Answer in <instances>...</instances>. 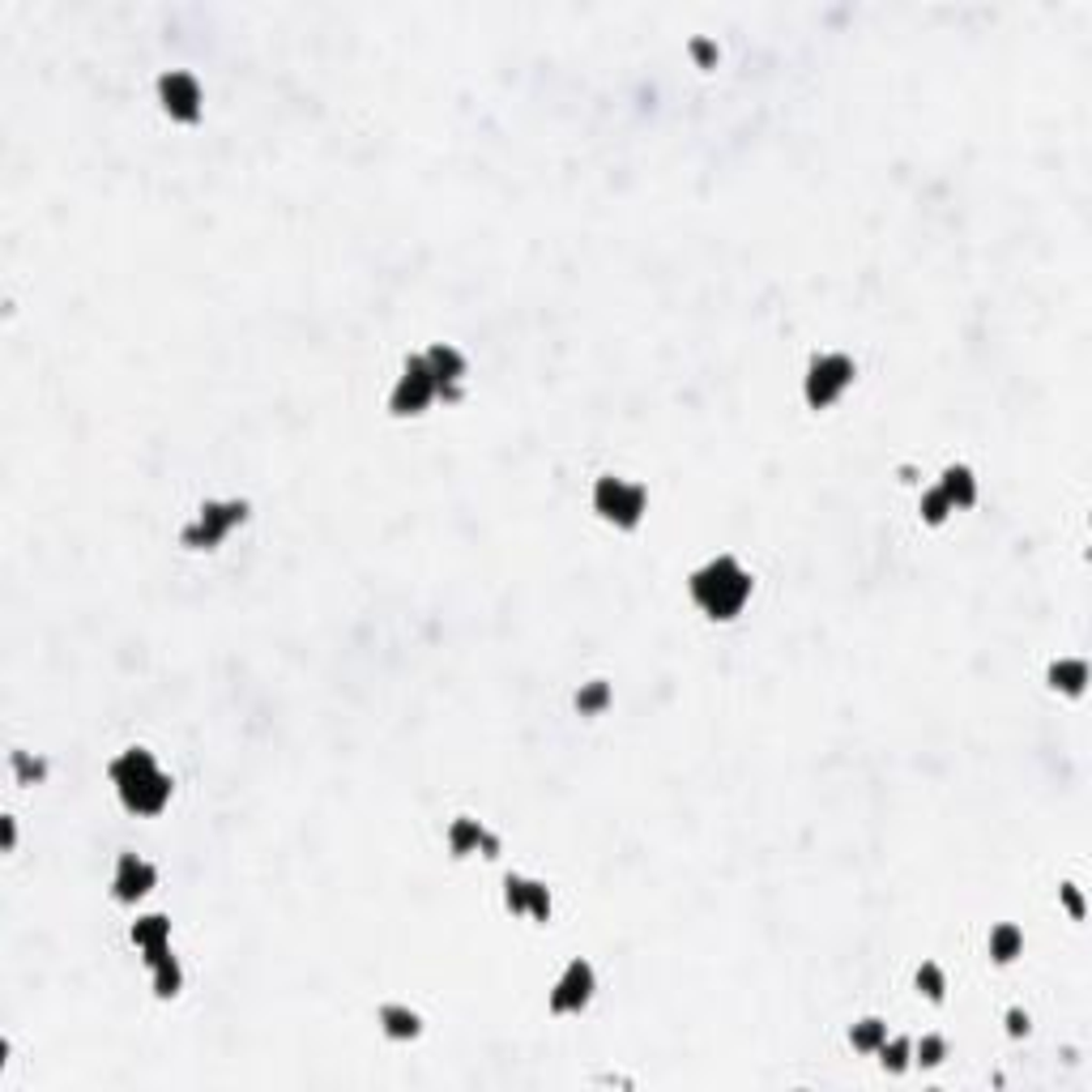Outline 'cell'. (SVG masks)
Returning a JSON list of instances; mask_svg holds the SVG:
<instances>
[{
    "label": "cell",
    "mask_w": 1092,
    "mask_h": 1092,
    "mask_svg": "<svg viewBox=\"0 0 1092 1092\" xmlns=\"http://www.w3.org/2000/svg\"><path fill=\"white\" fill-rule=\"evenodd\" d=\"M112 786L133 815H158L171 802V777L158 769V759L146 747H129L112 759Z\"/></svg>",
    "instance_id": "1"
},
{
    "label": "cell",
    "mask_w": 1092,
    "mask_h": 1092,
    "mask_svg": "<svg viewBox=\"0 0 1092 1092\" xmlns=\"http://www.w3.org/2000/svg\"><path fill=\"white\" fill-rule=\"evenodd\" d=\"M691 602L709 614V620H734L751 597V572L734 560V555H717L705 568L691 572Z\"/></svg>",
    "instance_id": "2"
},
{
    "label": "cell",
    "mask_w": 1092,
    "mask_h": 1092,
    "mask_svg": "<svg viewBox=\"0 0 1092 1092\" xmlns=\"http://www.w3.org/2000/svg\"><path fill=\"white\" fill-rule=\"evenodd\" d=\"M593 508L597 517L610 521L614 529H636L641 517L649 512V496L641 483H628V479H614V474H602L593 483Z\"/></svg>",
    "instance_id": "3"
},
{
    "label": "cell",
    "mask_w": 1092,
    "mask_h": 1092,
    "mask_svg": "<svg viewBox=\"0 0 1092 1092\" xmlns=\"http://www.w3.org/2000/svg\"><path fill=\"white\" fill-rule=\"evenodd\" d=\"M850 384H854V359L841 355V350H828V355H815L807 363L802 393H807V406L811 410H823V406H832Z\"/></svg>",
    "instance_id": "4"
},
{
    "label": "cell",
    "mask_w": 1092,
    "mask_h": 1092,
    "mask_svg": "<svg viewBox=\"0 0 1092 1092\" xmlns=\"http://www.w3.org/2000/svg\"><path fill=\"white\" fill-rule=\"evenodd\" d=\"M248 521V504L243 500H214V504H205L201 512H197V521L193 525H184V533H179V542L184 547H218L226 533H231L235 525H243Z\"/></svg>",
    "instance_id": "5"
},
{
    "label": "cell",
    "mask_w": 1092,
    "mask_h": 1092,
    "mask_svg": "<svg viewBox=\"0 0 1092 1092\" xmlns=\"http://www.w3.org/2000/svg\"><path fill=\"white\" fill-rule=\"evenodd\" d=\"M440 397V384H436V376H431V367H427V359L423 355H415V359H406V372L397 376V384H393V393H388V410H393V415H423V410L431 406Z\"/></svg>",
    "instance_id": "6"
},
{
    "label": "cell",
    "mask_w": 1092,
    "mask_h": 1092,
    "mask_svg": "<svg viewBox=\"0 0 1092 1092\" xmlns=\"http://www.w3.org/2000/svg\"><path fill=\"white\" fill-rule=\"evenodd\" d=\"M597 991V977H593V964L589 960H572L560 981H555V991H551V1012L555 1016H576V1012H585L589 999Z\"/></svg>",
    "instance_id": "7"
},
{
    "label": "cell",
    "mask_w": 1092,
    "mask_h": 1092,
    "mask_svg": "<svg viewBox=\"0 0 1092 1092\" xmlns=\"http://www.w3.org/2000/svg\"><path fill=\"white\" fill-rule=\"evenodd\" d=\"M158 98H162V112H167L171 120H184V125L201 120V81L189 69L162 73L158 77Z\"/></svg>",
    "instance_id": "8"
},
{
    "label": "cell",
    "mask_w": 1092,
    "mask_h": 1092,
    "mask_svg": "<svg viewBox=\"0 0 1092 1092\" xmlns=\"http://www.w3.org/2000/svg\"><path fill=\"white\" fill-rule=\"evenodd\" d=\"M158 883V871H154V862L146 858H137V854H120L116 858V875H112V896L120 904H137L141 896H146L150 888Z\"/></svg>",
    "instance_id": "9"
},
{
    "label": "cell",
    "mask_w": 1092,
    "mask_h": 1092,
    "mask_svg": "<svg viewBox=\"0 0 1092 1092\" xmlns=\"http://www.w3.org/2000/svg\"><path fill=\"white\" fill-rule=\"evenodd\" d=\"M504 904H508L512 914H529L533 922H547L551 918V892H547V883L525 879V875H508L504 879Z\"/></svg>",
    "instance_id": "10"
},
{
    "label": "cell",
    "mask_w": 1092,
    "mask_h": 1092,
    "mask_svg": "<svg viewBox=\"0 0 1092 1092\" xmlns=\"http://www.w3.org/2000/svg\"><path fill=\"white\" fill-rule=\"evenodd\" d=\"M427 367H431V376H436V384H440V393L444 397H457L461 393V376H465V355L457 346H448V342H436L427 350Z\"/></svg>",
    "instance_id": "11"
},
{
    "label": "cell",
    "mask_w": 1092,
    "mask_h": 1092,
    "mask_svg": "<svg viewBox=\"0 0 1092 1092\" xmlns=\"http://www.w3.org/2000/svg\"><path fill=\"white\" fill-rule=\"evenodd\" d=\"M133 943H137L146 956L167 952V947H171V922L162 918V914H146V918H137V922H133Z\"/></svg>",
    "instance_id": "12"
},
{
    "label": "cell",
    "mask_w": 1092,
    "mask_h": 1092,
    "mask_svg": "<svg viewBox=\"0 0 1092 1092\" xmlns=\"http://www.w3.org/2000/svg\"><path fill=\"white\" fill-rule=\"evenodd\" d=\"M939 491L952 500V508H973L977 504V479H973V469L968 465H947L943 479H939Z\"/></svg>",
    "instance_id": "13"
},
{
    "label": "cell",
    "mask_w": 1092,
    "mask_h": 1092,
    "mask_svg": "<svg viewBox=\"0 0 1092 1092\" xmlns=\"http://www.w3.org/2000/svg\"><path fill=\"white\" fill-rule=\"evenodd\" d=\"M146 968H150V977H154V995H158V999H175V995H179L184 968H179V960L171 956V947H167V952H158V956H146Z\"/></svg>",
    "instance_id": "14"
},
{
    "label": "cell",
    "mask_w": 1092,
    "mask_h": 1092,
    "mask_svg": "<svg viewBox=\"0 0 1092 1092\" xmlns=\"http://www.w3.org/2000/svg\"><path fill=\"white\" fill-rule=\"evenodd\" d=\"M380 1024H384V1033L393 1041H415L423 1033V1016L410 1012V1007H402V1003H384L380 1007Z\"/></svg>",
    "instance_id": "15"
},
{
    "label": "cell",
    "mask_w": 1092,
    "mask_h": 1092,
    "mask_svg": "<svg viewBox=\"0 0 1092 1092\" xmlns=\"http://www.w3.org/2000/svg\"><path fill=\"white\" fill-rule=\"evenodd\" d=\"M1049 687L1063 691V696H1084V687H1088V662H1080V657H1059V662L1049 666Z\"/></svg>",
    "instance_id": "16"
},
{
    "label": "cell",
    "mask_w": 1092,
    "mask_h": 1092,
    "mask_svg": "<svg viewBox=\"0 0 1092 1092\" xmlns=\"http://www.w3.org/2000/svg\"><path fill=\"white\" fill-rule=\"evenodd\" d=\"M487 836H491V832L483 828L479 819H469V815H461V819H452V823H448V850L457 854V858H461V854H474V850H483Z\"/></svg>",
    "instance_id": "17"
},
{
    "label": "cell",
    "mask_w": 1092,
    "mask_h": 1092,
    "mask_svg": "<svg viewBox=\"0 0 1092 1092\" xmlns=\"http://www.w3.org/2000/svg\"><path fill=\"white\" fill-rule=\"evenodd\" d=\"M1024 952V935H1020V926H1012V922H999L995 931H991V956L999 960V964H1007V960H1016Z\"/></svg>",
    "instance_id": "18"
},
{
    "label": "cell",
    "mask_w": 1092,
    "mask_h": 1092,
    "mask_svg": "<svg viewBox=\"0 0 1092 1092\" xmlns=\"http://www.w3.org/2000/svg\"><path fill=\"white\" fill-rule=\"evenodd\" d=\"M850 1041H854V1049H862V1054H879V1045L888 1041V1024L875 1020V1016L858 1020V1024L850 1028Z\"/></svg>",
    "instance_id": "19"
},
{
    "label": "cell",
    "mask_w": 1092,
    "mask_h": 1092,
    "mask_svg": "<svg viewBox=\"0 0 1092 1092\" xmlns=\"http://www.w3.org/2000/svg\"><path fill=\"white\" fill-rule=\"evenodd\" d=\"M606 705H610V683H602V678H593V683H585L581 691H576V709H581L585 717L602 713Z\"/></svg>",
    "instance_id": "20"
},
{
    "label": "cell",
    "mask_w": 1092,
    "mask_h": 1092,
    "mask_svg": "<svg viewBox=\"0 0 1092 1092\" xmlns=\"http://www.w3.org/2000/svg\"><path fill=\"white\" fill-rule=\"evenodd\" d=\"M879 1054H883L879 1063H883V1067H888V1071H892V1076H900V1071H904V1067H909V1054H914V1041H909V1037H892V1041H883V1045H879Z\"/></svg>",
    "instance_id": "21"
},
{
    "label": "cell",
    "mask_w": 1092,
    "mask_h": 1092,
    "mask_svg": "<svg viewBox=\"0 0 1092 1092\" xmlns=\"http://www.w3.org/2000/svg\"><path fill=\"white\" fill-rule=\"evenodd\" d=\"M918 991L931 999V1003H943V995H947V977H943V968H939L935 960H926V964L918 968Z\"/></svg>",
    "instance_id": "22"
},
{
    "label": "cell",
    "mask_w": 1092,
    "mask_h": 1092,
    "mask_svg": "<svg viewBox=\"0 0 1092 1092\" xmlns=\"http://www.w3.org/2000/svg\"><path fill=\"white\" fill-rule=\"evenodd\" d=\"M947 512H956L952 500H947L939 487L926 491V496H922V521H926V525H943V521H947Z\"/></svg>",
    "instance_id": "23"
},
{
    "label": "cell",
    "mask_w": 1092,
    "mask_h": 1092,
    "mask_svg": "<svg viewBox=\"0 0 1092 1092\" xmlns=\"http://www.w3.org/2000/svg\"><path fill=\"white\" fill-rule=\"evenodd\" d=\"M914 1054H918V1063H922V1067H939V1063H943V1054H947V1041L931 1033V1037H922V1041L914 1045Z\"/></svg>",
    "instance_id": "24"
},
{
    "label": "cell",
    "mask_w": 1092,
    "mask_h": 1092,
    "mask_svg": "<svg viewBox=\"0 0 1092 1092\" xmlns=\"http://www.w3.org/2000/svg\"><path fill=\"white\" fill-rule=\"evenodd\" d=\"M13 773H17L22 786H30V781H39V777L48 773V765H44V759H30L26 751H13Z\"/></svg>",
    "instance_id": "25"
},
{
    "label": "cell",
    "mask_w": 1092,
    "mask_h": 1092,
    "mask_svg": "<svg viewBox=\"0 0 1092 1092\" xmlns=\"http://www.w3.org/2000/svg\"><path fill=\"white\" fill-rule=\"evenodd\" d=\"M691 56L700 60V65H713V60H717V48L709 44V39H691Z\"/></svg>",
    "instance_id": "26"
},
{
    "label": "cell",
    "mask_w": 1092,
    "mask_h": 1092,
    "mask_svg": "<svg viewBox=\"0 0 1092 1092\" xmlns=\"http://www.w3.org/2000/svg\"><path fill=\"white\" fill-rule=\"evenodd\" d=\"M1007 1033H1012V1037H1024V1033H1028V1016L1020 1012V1007H1012V1012H1007Z\"/></svg>",
    "instance_id": "27"
},
{
    "label": "cell",
    "mask_w": 1092,
    "mask_h": 1092,
    "mask_svg": "<svg viewBox=\"0 0 1092 1092\" xmlns=\"http://www.w3.org/2000/svg\"><path fill=\"white\" fill-rule=\"evenodd\" d=\"M1063 900H1067V909H1071V914L1084 918V900H1080V888H1076V883H1067V888H1063Z\"/></svg>",
    "instance_id": "28"
}]
</instances>
